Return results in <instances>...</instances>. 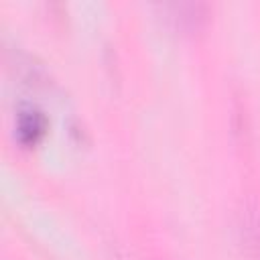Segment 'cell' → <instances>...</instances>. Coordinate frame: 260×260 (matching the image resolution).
Wrapping results in <instances>:
<instances>
[{
    "mask_svg": "<svg viewBox=\"0 0 260 260\" xmlns=\"http://www.w3.org/2000/svg\"><path fill=\"white\" fill-rule=\"evenodd\" d=\"M47 132V118L37 108H24L16 116L14 136L22 146H35Z\"/></svg>",
    "mask_w": 260,
    "mask_h": 260,
    "instance_id": "cell-1",
    "label": "cell"
}]
</instances>
